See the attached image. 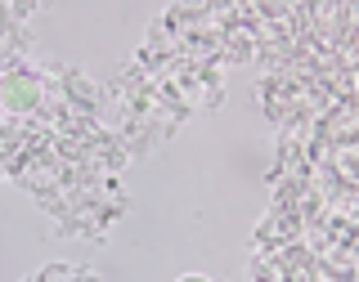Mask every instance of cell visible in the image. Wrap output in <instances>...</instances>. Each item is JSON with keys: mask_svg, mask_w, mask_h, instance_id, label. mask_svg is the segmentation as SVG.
<instances>
[{"mask_svg": "<svg viewBox=\"0 0 359 282\" xmlns=\"http://www.w3.org/2000/svg\"><path fill=\"white\" fill-rule=\"evenodd\" d=\"M180 282H211V278H202V274H189V278H180Z\"/></svg>", "mask_w": 359, "mask_h": 282, "instance_id": "cell-1", "label": "cell"}]
</instances>
